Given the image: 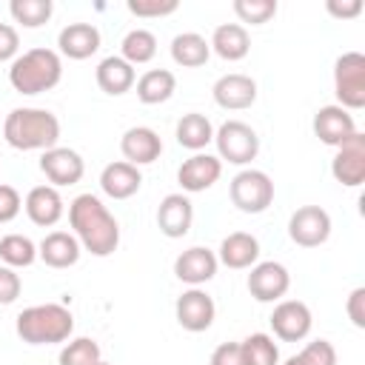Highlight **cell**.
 Listing matches in <instances>:
<instances>
[{
    "instance_id": "cell-10",
    "label": "cell",
    "mask_w": 365,
    "mask_h": 365,
    "mask_svg": "<svg viewBox=\"0 0 365 365\" xmlns=\"http://www.w3.org/2000/svg\"><path fill=\"white\" fill-rule=\"evenodd\" d=\"M331 174L345 188H359L365 182V134H351L331 160Z\"/></svg>"
},
{
    "instance_id": "cell-18",
    "label": "cell",
    "mask_w": 365,
    "mask_h": 365,
    "mask_svg": "<svg viewBox=\"0 0 365 365\" xmlns=\"http://www.w3.org/2000/svg\"><path fill=\"white\" fill-rule=\"evenodd\" d=\"M194 222V205L188 200V194L177 191V194H165L157 205V228L168 237V240H180L191 231Z\"/></svg>"
},
{
    "instance_id": "cell-34",
    "label": "cell",
    "mask_w": 365,
    "mask_h": 365,
    "mask_svg": "<svg viewBox=\"0 0 365 365\" xmlns=\"http://www.w3.org/2000/svg\"><path fill=\"white\" fill-rule=\"evenodd\" d=\"M100 359H103L100 356V345L91 336H77V339L66 342L60 356H57L60 365H94Z\"/></svg>"
},
{
    "instance_id": "cell-16",
    "label": "cell",
    "mask_w": 365,
    "mask_h": 365,
    "mask_svg": "<svg viewBox=\"0 0 365 365\" xmlns=\"http://www.w3.org/2000/svg\"><path fill=\"white\" fill-rule=\"evenodd\" d=\"M211 97L220 108L225 111H242V108H251L257 103V80L248 77V74H240V71H231V74H222L214 88H211Z\"/></svg>"
},
{
    "instance_id": "cell-7",
    "label": "cell",
    "mask_w": 365,
    "mask_h": 365,
    "mask_svg": "<svg viewBox=\"0 0 365 365\" xmlns=\"http://www.w3.org/2000/svg\"><path fill=\"white\" fill-rule=\"evenodd\" d=\"M214 143H217V157L231 165H248L259 154V137L242 120H225L214 131Z\"/></svg>"
},
{
    "instance_id": "cell-24",
    "label": "cell",
    "mask_w": 365,
    "mask_h": 365,
    "mask_svg": "<svg viewBox=\"0 0 365 365\" xmlns=\"http://www.w3.org/2000/svg\"><path fill=\"white\" fill-rule=\"evenodd\" d=\"M80 254H83V248H80L77 237L68 231H48L37 245V257L48 268H71V265H77Z\"/></svg>"
},
{
    "instance_id": "cell-17",
    "label": "cell",
    "mask_w": 365,
    "mask_h": 365,
    "mask_svg": "<svg viewBox=\"0 0 365 365\" xmlns=\"http://www.w3.org/2000/svg\"><path fill=\"white\" fill-rule=\"evenodd\" d=\"M311 125H314V134L319 137V143H325V145H331V148H339L351 134H356V120H354V114L345 111V108L336 106V103L317 108Z\"/></svg>"
},
{
    "instance_id": "cell-44",
    "label": "cell",
    "mask_w": 365,
    "mask_h": 365,
    "mask_svg": "<svg viewBox=\"0 0 365 365\" xmlns=\"http://www.w3.org/2000/svg\"><path fill=\"white\" fill-rule=\"evenodd\" d=\"M94 365H111V362H106V359H100V362H94Z\"/></svg>"
},
{
    "instance_id": "cell-22",
    "label": "cell",
    "mask_w": 365,
    "mask_h": 365,
    "mask_svg": "<svg viewBox=\"0 0 365 365\" xmlns=\"http://www.w3.org/2000/svg\"><path fill=\"white\" fill-rule=\"evenodd\" d=\"M94 80H97L100 91H106V94H111V97H120V94H125V91L134 88L137 71H134V66L125 63L120 54H108V57H103V60L97 63Z\"/></svg>"
},
{
    "instance_id": "cell-31",
    "label": "cell",
    "mask_w": 365,
    "mask_h": 365,
    "mask_svg": "<svg viewBox=\"0 0 365 365\" xmlns=\"http://www.w3.org/2000/svg\"><path fill=\"white\" fill-rule=\"evenodd\" d=\"M9 14L23 29H40V26H46L51 20L54 3L51 0H11L9 3Z\"/></svg>"
},
{
    "instance_id": "cell-5",
    "label": "cell",
    "mask_w": 365,
    "mask_h": 365,
    "mask_svg": "<svg viewBox=\"0 0 365 365\" xmlns=\"http://www.w3.org/2000/svg\"><path fill=\"white\" fill-rule=\"evenodd\" d=\"M334 94L336 106L345 111H359L365 106V54L345 51L334 63Z\"/></svg>"
},
{
    "instance_id": "cell-26",
    "label": "cell",
    "mask_w": 365,
    "mask_h": 365,
    "mask_svg": "<svg viewBox=\"0 0 365 365\" xmlns=\"http://www.w3.org/2000/svg\"><path fill=\"white\" fill-rule=\"evenodd\" d=\"M211 51L228 63H237L242 60L248 51H251V37H248V29L240 26V23H222L214 29L211 40H208Z\"/></svg>"
},
{
    "instance_id": "cell-9",
    "label": "cell",
    "mask_w": 365,
    "mask_h": 365,
    "mask_svg": "<svg viewBox=\"0 0 365 365\" xmlns=\"http://www.w3.org/2000/svg\"><path fill=\"white\" fill-rule=\"evenodd\" d=\"M271 331L282 342H299L314 328V314L302 299H279L271 311Z\"/></svg>"
},
{
    "instance_id": "cell-39",
    "label": "cell",
    "mask_w": 365,
    "mask_h": 365,
    "mask_svg": "<svg viewBox=\"0 0 365 365\" xmlns=\"http://www.w3.org/2000/svg\"><path fill=\"white\" fill-rule=\"evenodd\" d=\"M23 291L20 274L9 265H0V305H11Z\"/></svg>"
},
{
    "instance_id": "cell-29",
    "label": "cell",
    "mask_w": 365,
    "mask_h": 365,
    "mask_svg": "<svg viewBox=\"0 0 365 365\" xmlns=\"http://www.w3.org/2000/svg\"><path fill=\"white\" fill-rule=\"evenodd\" d=\"M177 143L182 148L194 151V154L202 151L208 143H214V125H211V120L205 114H200V111L182 114L180 123H177Z\"/></svg>"
},
{
    "instance_id": "cell-38",
    "label": "cell",
    "mask_w": 365,
    "mask_h": 365,
    "mask_svg": "<svg viewBox=\"0 0 365 365\" xmlns=\"http://www.w3.org/2000/svg\"><path fill=\"white\" fill-rule=\"evenodd\" d=\"M23 208V200H20V191L9 182H0V225L3 222H11Z\"/></svg>"
},
{
    "instance_id": "cell-19",
    "label": "cell",
    "mask_w": 365,
    "mask_h": 365,
    "mask_svg": "<svg viewBox=\"0 0 365 365\" xmlns=\"http://www.w3.org/2000/svg\"><path fill=\"white\" fill-rule=\"evenodd\" d=\"M120 151L125 157V163L131 165H151L154 160H160L163 154V140L154 128L148 125H131L123 137H120Z\"/></svg>"
},
{
    "instance_id": "cell-40",
    "label": "cell",
    "mask_w": 365,
    "mask_h": 365,
    "mask_svg": "<svg viewBox=\"0 0 365 365\" xmlns=\"http://www.w3.org/2000/svg\"><path fill=\"white\" fill-rule=\"evenodd\" d=\"M20 51V34L14 26L9 23H0V63H9L14 60Z\"/></svg>"
},
{
    "instance_id": "cell-3",
    "label": "cell",
    "mask_w": 365,
    "mask_h": 365,
    "mask_svg": "<svg viewBox=\"0 0 365 365\" xmlns=\"http://www.w3.org/2000/svg\"><path fill=\"white\" fill-rule=\"evenodd\" d=\"M63 80V57L54 48L37 46L17 54L9 66V83L17 94H43Z\"/></svg>"
},
{
    "instance_id": "cell-30",
    "label": "cell",
    "mask_w": 365,
    "mask_h": 365,
    "mask_svg": "<svg viewBox=\"0 0 365 365\" xmlns=\"http://www.w3.org/2000/svg\"><path fill=\"white\" fill-rule=\"evenodd\" d=\"M157 54V37L154 31L148 29H131L123 43H120V57L131 66H143V63H151Z\"/></svg>"
},
{
    "instance_id": "cell-2",
    "label": "cell",
    "mask_w": 365,
    "mask_h": 365,
    "mask_svg": "<svg viewBox=\"0 0 365 365\" xmlns=\"http://www.w3.org/2000/svg\"><path fill=\"white\" fill-rule=\"evenodd\" d=\"M3 137L17 151H48L60 140V120L48 108H11L3 123Z\"/></svg>"
},
{
    "instance_id": "cell-20",
    "label": "cell",
    "mask_w": 365,
    "mask_h": 365,
    "mask_svg": "<svg viewBox=\"0 0 365 365\" xmlns=\"http://www.w3.org/2000/svg\"><path fill=\"white\" fill-rule=\"evenodd\" d=\"M100 29L94 23H68L57 34V48L68 60H88L100 51Z\"/></svg>"
},
{
    "instance_id": "cell-4",
    "label": "cell",
    "mask_w": 365,
    "mask_h": 365,
    "mask_svg": "<svg viewBox=\"0 0 365 365\" xmlns=\"http://www.w3.org/2000/svg\"><path fill=\"white\" fill-rule=\"evenodd\" d=\"M14 331L29 345H57V342H66L71 336L74 317L60 302H43V305L23 308L17 314Z\"/></svg>"
},
{
    "instance_id": "cell-13",
    "label": "cell",
    "mask_w": 365,
    "mask_h": 365,
    "mask_svg": "<svg viewBox=\"0 0 365 365\" xmlns=\"http://www.w3.org/2000/svg\"><path fill=\"white\" fill-rule=\"evenodd\" d=\"M174 314H177L180 328H185L191 334H202V331H208L214 325L217 305H214V299L202 288H188V291H182L177 297Z\"/></svg>"
},
{
    "instance_id": "cell-15",
    "label": "cell",
    "mask_w": 365,
    "mask_h": 365,
    "mask_svg": "<svg viewBox=\"0 0 365 365\" xmlns=\"http://www.w3.org/2000/svg\"><path fill=\"white\" fill-rule=\"evenodd\" d=\"M217 268H220V259L205 245H191L174 259V277L185 285H191V288H200L208 279H214Z\"/></svg>"
},
{
    "instance_id": "cell-33",
    "label": "cell",
    "mask_w": 365,
    "mask_h": 365,
    "mask_svg": "<svg viewBox=\"0 0 365 365\" xmlns=\"http://www.w3.org/2000/svg\"><path fill=\"white\" fill-rule=\"evenodd\" d=\"M245 365H279V348L271 334H251L240 342Z\"/></svg>"
},
{
    "instance_id": "cell-1",
    "label": "cell",
    "mask_w": 365,
    "mask_h": 365,
    "mask_svg": "<svg viewBox=\"0 0 365 365\" xmlns=\"http://www.w3.org/2000/svg\"><path fill=\"white\" fill-rule=\"evenodd\" d=\"M71 234L91 257H111L120 245V222L97 194H77L68 202Z\"/></svg>"
},
{
    "instance_id": "cell-42",
    "label": "cell",
    "mask_w": 365,
    "mask_h": 365,
    "mask_svg": "<svg viewBox=\"0 0 365 365\" xmlns=\"http://www.w3.org/2000/svg\"><path fill=\"white\" fill-rule=\"evenodd\" d=\"M345 311H348V319L354 322V328H365V288L362 285L348 294Z\"/></svg>"
},
{
    "instance_id": "cell-27",
    "label": "cell",
    "mask_w": 365,
    "mask_h": 365,
    "mask_svg": "<svg viewBox=\"0 0 365 365\" xmlns=\"http://www.w3.org/2000/svg\"><path fill=\"white\" fill-rule=\"evenodd\" d=\"M137 86V100L145 106H160L165 100H171V94L177 91V77L168 68H148L145 74H140Z\"/></svg>"
},
{
    "instance_id": "cell-28",
    "label": "cell",
    "mask_w": 365,
    "mask_h": 365,
    "mask_svg": "<svg viewBox=\"0 0 365 365\" xmlns=\"http://www.w3.org/2000/svg\"><path fill=\"white\" fill-rule=\"evenodd\" d=\"M211 57V46L202 34L197 31H182L171 40V60L182 68H200Z\"/></svg>"
},
{
    "instance_id": "cell-37",
    "label": "cell",
    "mask_w": 365,
    "mask_h": 365,
    "mask_svg": "<svg viewBox=\"0 0 365 365\" xmlns=\"http://www.w3.org/2000/svg\"><path fill=\"white\" fill-rule=\"evenodd\" d=\"M125 9L134 17H165V14H174L180 3L177 0H128Z\"/></svg>"
},
{
    "instance_id": "cell-25",
    "label": "cell",
    "mask_w": 365,
    "mask_h": 365,
    "mask_svg": "<svg viewBox=\"0 0 365 365\" xmlns=\"http://www.w3.org/2000/svg\"><path fill=\"white\" fill-rule=\"evenodd\" d=\"M217 259H220L225 268H234V271L251 268V265L259 262V242H257V237L248 234V231H234V234H228V237L220 242Z\"/></svg>"
},
{
    "instance_id": "cell-35",
    "label": "cell",
    "mask_w": 365,
    "mask_h": 365,
    "mask_svg": "<svg viewBox=\"0 0 365 365\" xmlns=\"http://www.w3.org/2000/svg\"><path fill=\"white\" fill-rule=\"evenodd\" d=\"M231 9L240 17V26H265L277 14V0H234Z\"/></svg>"
},
{
    "instance_id": "cell-43",
    "label": "cell",
    "mask_w": 365,
    "mask_h": 365,
    "mask_svg": "<svg viewBox=\"0 0 365 365\" xmlns=\"http://www.w3.org/2000/svg\"><path fill=\"white\" fill-rule=\"evenodd\" d=\"M208 365H245L242 362V351H240V342H222L214 348Z\"/></svg>"
},
{
    "instance_id": "cell-32",
    "label": "cell",
    "mask_w": 365,
    "mask_h": 365,
    "mask_svg": "<svg viewBox=\"0 0 365 365\" xmlns=\"http://www.w3.org/2000/svg\"><path fill=\"white\" fill-rule=\"evenodd\" d=\"M0 259L9 268H29L37 259V245L26 234H6L0 240Z\"/></svg>"
},
{
    "instance_id": "cell-11",
    "label": "cell",
    "mask_w": 365,
    "mask_h": 365,
    "mask_svg": "<svg viewBox=\"0 0 365 365\" xmlns=\"http://www.w3.org/2000/svg\"><path fill=\"white\" fill-rule=\"evenodd\" d=\"M291 288V274L282 262H274V259H265V262H257L251 265V274H248V294L257 299V302H279Z\"/></svg>"
},
{
    "instance_id": "cell-36",
    "label": "cell",
    "mask_w": 365,
    "mask_h": 365,
    "mask_svg": "<svg viewBox=\"0 0 365 365\" xmlns=\"http://www.w3.org/2000/svg\"><path fill=\"white\" fill-rule=\"evenodd\" d=\"M282 365H336V348L328 339H314L299 354L288 356Z\"/></svg>"
},
{
    "instance_id": "cell-14",
    "label": "cell",
    "mask_w": 365,
    "mask_h": 365,
    "mask_svg": "<svg viewBox=\"0 0 365 365\" xmlns=\"http://www.w3.org/2000/svg\"><path fill=\"white\" fill-rule=\"evenodd\" d=\"M222 174V160L217 154H208V151H197L191 154L180 171H177V182L185 194H200L205 188H211Z\"/></svg>"
},
{
    "instance_id": "cell-23",
    "label": "cell",
    "mask_w": 365,
    "mask_h": 365,
    "mask_svg": "<svg viewBox=\"0 0 365 365\" xmlns=\"http://www.w3.org/2000/svg\"><path fill=\"white\" fill-rule=\"evenodd\" d=\"M143 185V174L137 165L125 163V160H117V163H108L103 171H100V188L106 197L111 200H128L140 191Z\"/></svg>"
},
{
    "instance_id": "cell-21",
    "label": "cell",
    "mask_w": 365,
    "mask_h": 365,
    "mask_svg": "<svg viewBox=\"0 0 365 365\" xmlns=\"http://www.w3.org/2000/svg\"><path fill=\"white\" fill-rule=\"evenodd\" d=\"M23 208L29 214V220L40 228H51L60 222L63 211H66V202L60 197V191L54 185H34L26 200H23Z\"/></svg>"
},
{
    "instance_id": "cell-8",
    "label": "cell",
    "mask_w": 365,
    "mask_h": 365,
    "mask_svg": "<svg viewBox=\"0 0 365 365\" xmlns=\"http://www.w3.org/2000/svg\"><path fill=\"white\" fill-rule=\"evenodd\" d=\"M288 237L299 248H317L331 237V214L322 205H302L288 220Z\"/></svg>"
},
{
    "instance_id": "cell-6",
    "label": "cell",
    "mask_w": 365,
    "mask_h": 365,
    "mask_svg": "<svg viewBox=\"0 0 365 365\" xmlns=\"http://www.w3.org/2000/svg\"><path fill=\"white\" fill-rule=\"evenodd\" d=\"M228 197L242 214H262L274 202V180L259 168H242L234 174Z\"/></svg>"
},
{
    "instance_id": "cell-12",
    "label": "cell",
    "mask_w": 365,
    "mask_h": 365,
    "mask_svg": "<svg viewBox=\"0 0 365 365\" xmlns=\"http://www.w3.org/2000/svg\"><path fill=\"white\" fill-rule=\"evenodd\" d=\"M40 171L46 174V180L54 188H66V185H77L86 174V163L74 148L66 145H54L48 151L40 154Z\"/></svg>"
},
{
    "instance_id": "cell-41",
    "label": "cell",
    "mask_w": 365,
    "mask_h": 365,
    "mask_svg": "<svg viewBox=\"0 0 365 365\" xmlns=\"http://www.w3.org/2000/svg\"><path fill=\"white\" fill-rule=\"evenodd\" d=\"M362 9H365L362 0H328L325 3V11L336 20H354L362 14Z\"/></svg>"
}]
</instances>
